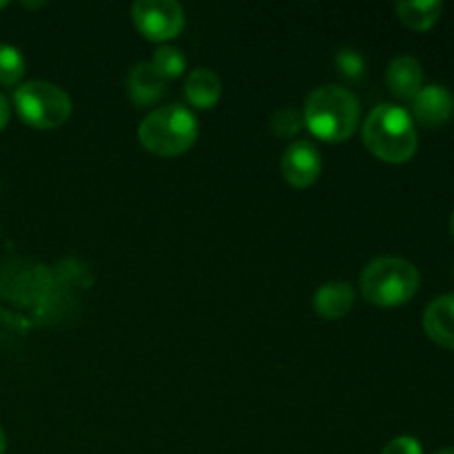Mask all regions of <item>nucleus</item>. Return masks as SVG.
Returning a JSON list of instances; mask_svg holds the SVG:
<instances>
[{
	"label": "nucleus",
	"mask_w": 454,
	"mask_h": 454,
	"mask_svg": "<svg viewBox=\"0 0 454 454\" xmlns=\"http://www.w3.org/2000/svg\"><path fill=\"white\" fill-rule=\"evenodd\" d=\"M450 231H452V238H454V211H452V217H450Z\"/></svg>",
	"instance_id": "nucleus-23"
},
{
	"label": "nucleus",
	"mask_w": 454,
	"mask_h": 454,
	"mask_svg": "<svg viewBox=\"0 0 454 454\" xmlns=\"http://www.w3.org/2000/svg\"><path fill=\"white\" fill-rule=\"evenodd\" d=\"M434 454H454V448H446V450H439V452H434Z\"/></svg>",
	"instance_id": "nucleus-22"
},
{
	"label": "nucleus",
	"mask_w": 454,
	"mask_h": 454,
	"mask_svg": "<svg viewBox=\"0 0 454 454\" xmlns=\"http://www.w3.org/2000/svg\"><path fill=\"white\" fill-rule=\"evenodd\" d=\"M279 171L288 184L306 189V186L315 184L322 173V153L309 140L293 142L279 160Z\"/></svg>",
	"instance_id": "nucleus-7"
},
{
	"label": "nucleus",
	"mask_w": 454,
	"mask_h": 454,
	"mask_svg": "<svg viewBox=\"0 0 454 454\" xmlns=\"http://www.w3.org/2000/svg\"><path fill=\"white\" fill-rule=\"evenodd\" d=\"M133 25L149 40H171L184 29V9L176 0H137L131 7Z\"/></svg>",
	"instance_id": "nucleus-6"
},
{
	"label": "nucleus",
	"mask_w": 454,
	"mask_h": 454,
	"mask_svg": "<svg viewBox=\"0 0 454 454\" xmlns=\"http://www.w3.org/2000/svg\"><path fill=\"white\" fill-rule=\"evenodd\" d=\"M9 114H12V111H9V102H7V98H4L3 93H0V131H3V129L7 127V122H9Z\"/></svg>",
	"instance_id": "nucleus-20"
},
{
	"label": "nucleus",
	"mask_w": 454,
	"mask_h": 454,
	"mask_svg": "<svg viewBox=\"0 0 454 454\" xmlns=\"http://www.w3.org/2000/svg\"><path fill=\"white\" fill-rule=\"evenodd\" d=\"M142 146L160 158H173L198 140V118L184 105H164L151 111L137 127Z\"/></svg>",
	"instance_id": "nucleus-3"
},
{
	"label": "nucleus",
	"mask_w": 454,
	"mask_h": 454,
	"mask_svg": "<svg viewBox=\"0 0 454 454\" xmlns=\"http://www.w3.org/2000/svg\"><path fill=\"white\" fill-rule=\"evenodd\" d=\"M381 454H424V450L415 437H395L393 442L386 443Z\"/></svg>",
	"instance_id": "nucleus-19"
},
{
	"label": "nucleus",
	"mask_w": 454,
	"mask_h": 454,
	"mask_svg": "<svg viewBox=\"0 0 454 454\" xmlns=\"http://www.w3.org/2000/svg\"><path fill=\"white\" fill-rule=\"evenodd\" d=\"M419 270L415 264L402 257H375L368 262L359 278V288L362 295L371 304L384 306V309H395L412 297L419 291Z\"/></svg>",
	"instance_id": "nucleus-4"
},
{
	"label": "nucleus",
	"mask_w": 454,
	"mask_h": 454,
	"mask_svg": "<svg viewBox=\"0 0 454 454\" xmlns=\"http://www.w3.org/2000/svg\"><path fill=\"white\" fill-rule=\"evenodd\" d=\"M25 58L13 44L0 43V84H16L25 75Z\"/></svg>",
	"instance_id": "nucleus-16"
},
{
	"label": "nucleus",
	"mask_w": 454,
	"mask_h": 454,
	"mask_svg": "<svg viewBox=\"0 0 454 454\" xmlns=\"http://www.w3.org/2000/svg\"><path fill=\"white\" fill-rule=\"evenodd\" d=\"M184 96L198 109H211L220 102L222 98V80L220 75L213 69H200L191 71V75L186 78L184 84Z\"/></svg>",
	"instance_id": "nucleus-13"
},
{
	"label": "nucleus",
	"mask_w": 454,
	"mask_h": 454,
	"mask_svg": "<svg viewBox=\"0 0 454 454\" xmlns=\"http://www.w3.org/2000/svg\"><path fill=\"white\" fill-rule=\"evenodd\" d=\"M3 7H7V3H4V0H0V9Z\"/></svg>",
	"instance_id": "nucleus-24"
},
{
	"label": "nucleus",
	"mask_w": 454,
	"mask_h": 454,
	"mask_svg": "<svg viewBox=\"0 0 454 454\" xmlns=\"http://www.w3.org/2000/svg\"><path fill=\"white\" fill-rule=\"evenodd\" d=\"M301 127H304V115L293 106H284L270 115V129L279 137H293Z\"/></svg>",
	"instance_id": "nucleus-17"
},
{
	"label": "nucleus",
	"mask_w": 454,
	"mask_h": 454,
	"mask_svg": "<svg viewBox=\"0 0 454 454\" xmlns=\"http://www.w3.org/2000/svg\"><path fill=\"white\" fill-rule=\"evenodd\" d=\"M304 124L326 142H341L353 136L359 124V100L340 84H324L310 91L304 105Z\"/></svg>",
	"instance_id": "nucleus-2"
},
{
	"label": "nucleus",
	"mask_w": 454,
	"mask_h": 454,
	"mask_svg": "<svg viewBox=\"0 0 454 454\" xmlns=\"http://www.w3.org/2000/svg\"><path fill=\"white\" fill-rule=\"evenodd\" d=\"M395 9H397L399 20L406 27L415 31H428L442 18L443 3L439 0H402Z\"/></svg>",
	"instance_id": "nucleus-14"
},
{
	"label": "nucleus",
	"mask_w": 454,
	"mask_h": 454,
	"mask_svg": "<svg viewBox=\"0 0 454 454\" xmlns=\"http://www.w3.org/2000/svg\"><path fill=\"white\" fill-rule=\"evenodd\" d=\"M362 137L372 155L390 164H403L417 153V129L412 115L399 105H380L362 124Z\"/></svg>",
	"instance_id": "nucleus-1"
},
{
	"label": "nucleus",
	"mask_w": 454,
	"mask_h": 454,
	"mask_svg": "<svg viewBox=\"0 0 454 454\" xmlns=\"http://www.w3.org/2000/svg\"><path fill=\"white\" fill-rule=\"evenodd\" d=\"M454 114V98L443 84H426L412 98V115L424 127H442Z\"/></svg>",
	"instance_id": "nucleus-8"
},
{
	"label": "nucleus",
	"mask_w": 454,
	"mask_h": 454,
	"mask_svg": "<svg viewBox=\"0 0 454 454\" xmlns=\"http://www.w3.org/2000/svg\"><path fill=\"white\" fill-rule=\"evenodd\" d=\"M4 448H7V439H4L3 428H0V454H4Z\"/></svg>",
	"instance_id": "nucleus-21"
},
{
	"label": "nucleus",
	"mask_w": 454,
	"mask_h": 454,
	"mask_svg": "<svg viewBox=\"0 0 454 454\" xmlns=\"http://www.w3.org/2000/svg\"><path fill=\"white\" fill-rule=\"evenodd\" d=\"M313 306L319 317L324 319H341L350 313L355 306V291L348 282H326L317 288L313 297Z\"/></svg>",
	"instance_id": "nucleus-11"
},
{
	"label": "nucleus",
	"mask_w": 454,
	"mask_h": 454,
	"mask_svg": "<svg viewBox=\"0 0 454 454\" xmlns=\"http://www.w3.org/2000/svg\"><path fill=\"white\" fill-rule=\"evenodd\" d=\"M151 65L155 67V71H158L164 80H173L180 78V75L184 74L186 58L177 47L164 44V47H160L158 51L153 53V62H151Z\"/></svg>",
	"instance_id": "nucleus-15"
},
{
	"label": "nucleus",
	"mask_w": 454,
	"mask_h": 454,
	"mask_svg": "<svg viewBox=\"0 0 454 454\" xmlns=\"http://www.w3.org/2000/svg\"><path fill=\"white\" fill-rule=\"evenodd\" d=\"M424 331L434 344L454 350V293L437 297L426 306Z\"/></svg>",
	"instance_id": "nucleus-10"
},
{
	"label": "nucleus",
	"mask_w": 454,
	"mask_h": 454,
	"mask_svg": "<svg viewBox=\"0 0 454 454\" xmlns=\"http://www.w3.org/2000/svg\"><path fill=\"white\" fill-rule=\"evenodd\" d=\"M164 82L167 80L155 71L151 62H140L129 71L127 91L129 98L136 106H151L155 100H160L164 93Z\"/></svg>",
	"instance_id": "nucleus-12"
},
{
	"label": "nucleus",
	"mask_w": 454,
	"mask_h": 454,
	"mask_svg": "<svg viewBox=\"0 0 454 454\" xmlns=\"http://www.w3.org/2000/svg\"><path fill=\"white\" fill-rule=\"evenodd\" d=\"M390 93L399 100H412L424 87V67L412 56H397L386 69Z\"/></svg>",
	"instance_id": "nucleus-9"
},
{
	"label": "nucleus",
	"mask_w": 454,
	"mask_h": 454,
	"mask_svg": "<svg viewBox=\"0 0 454 454\" xmlns=\"http://www.w3.org/2000/svg\"><path fill=\"white\" fill-rule=\"evenodd\" d=\"M13 105L18 115L35 129H58L71 115L69 93L47 80H31L20 84L13 93Z\"/></svg>",
	"instance_id": "nucleus-5"
},
{
	"label": "nucleus",
	"mask_w": 454,
	"mask_h": 454,
	"mask_svg": "<svg viewBox=\"0 0 454 454\" xmlns=\"http://www.w3.org/2000/svg\"><path fill=\"white\" fill-rule=\"evenodd\" d=\"M335 67L344 78L359 80L364 75V69H366V60H364L357 49L344 47L335 53Z\"/></svg>",
	"instance_id": "nucleus-18"
}]
</instances>
